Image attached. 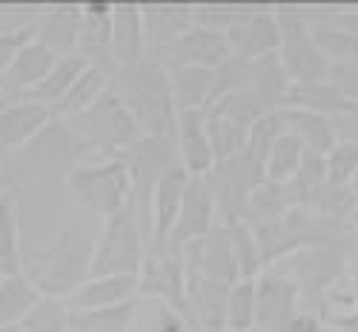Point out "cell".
Segmentation results:
<instances>
[{"instance_id": "obj_1", "label": "cell", "mask_w": 358, "mask_h": 332, "mask_svg": "<svg viewBox=\"0 0 358 332\" xmlns=\"http://www.w3.org/2000/svg\"><path fill=\"white\" fill-rule=\"evenodd\" d=\"M109 86L132 112L141 135L175 138L178 109L169 89V72L152 55H146L138 64L117 66Z\"/></svg>"}, {"instance_id": "obj_2", "label": "cell", "mask_w": 358, "mask_h": 332, "mask_svg": "<svg viewBox=\"0 0 358 332\" xmlns=\"http://www.w3.org/2000/svg\"><path fill=\"white\" fill-rule=\"evenodd\" d=\"M89 258H92V244L64 229L43 250L23 255V273L43 295L66 298L89 278Z\"/></svg>"}, {"instance_id": "obj_3", "label": "cell", "mask_w": 358, "mask_h": 332, "mask_svg": "<svg viewBox=\"0 0 358 332\" xmlns=\"http://www.w3.org/2000/svg\"><path fill=\"white\" fill-rule=\"evenodd\" d=\"M64 180L69 195L101 221L129 209L132 175L121 158H86L75 164Z\"/></svg>"}, {"instance_id": "obj_4", "label": "cell", "mask_w": 358, "mask_h": 332, "mask_svg": "<svg viewBox=\"0 0 358 332\" xmlns=\"http://www.w3.org/2000/svg\"><path fill=\"white\" fill-rule=\"evenodd\" d=\"M347 264H350V250L336 244H315V247H304L292 252L275 266H281L298 287L301 310L324 318L330 312L333 287L347 275Z\"/></svg>"}, {"instance_id": "obj_5", "label": "cell", "mask_w": 358, "mask_h": 332, "mask_svg": "<svg viewBox=\"0 0 358 332\" xmlns=\"http://www.w3.org/2000/svg\"><path fill=\"white\" fill-rule=\"evenodd\" d=\"M66 124L89 149V158H117L141 138L132 112L112 92V86L86 112L75 115Z\"/></svg>"}, {"instance_id": "obj_6", "label": "cell", "mask_w": 358, "mask_h": 332, "mask_svg": "<svg viewBox=\"0 0 358 332\" xmlns=\"http://www.w3.org/2000/svg\"><path fill=\"white\" fill-rule=\"evenodd\" d=\"M146 258V232L132 215V209H121L106 218L101 235L92 244L89 275H138Z\"/></svg>"}, {"instance_id": "obj_7", "label": "cell", "mask_w": 358, "mask_h": 332, "mask_svg": "<svg viewBox=\"0 0 358 332\" xmlns=\"http://www.w3.org/2000/svg\"><path fill=\"white\" fill-rule=\"evenodd\" d=\"M275 12H278V26H281L278 60H281L289 83L330 80L333 64L321 55L304 9L301 6H275Z\"/></svg>"}, {"instance_id": "obj_8", "label": "cell", "mask_w": 358, "mask_h": 332, "mask_svg": "<svg viewBox=\"0 0 358 332\" xmlns=\"http://www.w3.org/2000/svg\"><path fill=\"white\" fill-rule=\"evenodd\" d=\"M203 178L215 198L218 224H232V221H244L250 195L266 180V172H264V161H258L252 152L244 149L235 158L218 161Z\"/></svg>"}, {"instance_id": "obj_9", "label": "cell", "mask_w": 358, "mask_h": 332, "mask_svg": "<svg viewBox=\"0 0 358 332\" xmlns=\"http://www.w3.org/2000/svg\"><path fill=\"white\" fill-rule=\"evenodd\" d=\"M301 312L298 287L281 266H270L255 278V332H287Z\"/></svg>"}, {"instance_id": "obj_10", "label": "cell", "mask_w": 358, "mask_h": 332, "mask_svg": "<svg viewBox=\"0 0 358 332\" xmlns=\"http://www.w3.org/2000/svg\"><path fill=\"white\" fill-rule=\"evenodd\" d=\"M184 287H187V269L181 252L172 250H146L143 266L138 273V295L146 301H161L178 310L187 321V301H184ZM192 324V321H189Z\"/></svg>"}, {"instance_id": "obj_11", "label": "cell", "mask_w": 358, "mask_h": 332, "mask_svg": "<svg viewBox=\"0 0 358 332\" xmlns=\"http://www.w3.org/2000/svg\"><path fill=\"white\" fill-rule=\"evenodd\" d=\"M229 57V43H227V32H215V29L206 26H195L178 38L175 43H169L166 49H161L155 55V60L166 69H184V66H203V69H215Z\"/></svg>"}, {"instance_id": "obj_12", "label": "cell", "mask_w": 358, "mask_h": 332, "mask_svg": "<svg viewBox=\"0 0 358 332\" xmlns=\"http://www.w3.org/2000/svg\"><path fill=\"white\" fill-rule=\"evenodd\" d=\"M184 269L198 273L203 278H213L218 284H235L241 281V269H238L235 252H232V240L227 224H215L203 238L192 240L189 247L181 250Z\"/></svg>"}, {"instance_id": "obj_13", "label": "cell", "mask_w": 358, "mask_h": 332, "mask_svg": "<svg viewBox=\"0 0 358 332\" xmlns=\"http://www.w3.org/2000/svg\"><path fill=\"white\" fill-rule=\"evenodd\" d=\"M189 184V172L175 164L169 166L149 195V229H146V250H166L169 244V232L178 221L184 203V192Z\"/></svg>"}, {"instance_id": "obj_14", "label": "cell", "mask_w": 358, "mask_h": 332, "mask_svg": "<svg viewBox=\"0 0 358 332\" xmlns=\"http://www.w3.org/2000/svg\"><path fill=\"white\" fill-rule=\"evenodd\" d=\"M227 43H229V52L232 55H241L247 60L275 55L278 46H281V26H278L275 6L255 3L227 32Z\"/></svg>"}, {"instance_id": "obj_15", "label": "cell", "mask_w": 358, "mask_h": 332, "mask_svg": "<svg viewBox=\"0 0 358 332\" xmlns=\"http://www.w3.org/2000/svg\"><path fill=\"white\" fill-rule=\"evenodd\" d=\"M215 198L213 189L206 184V178H192L189 175V184L184 192V203H181V212H178V221L169 232V244L166 250L172 252H181L184 247H189L192 240L203 238L215 226Z\"/></svg>"}, {"instance_id": "obj_16", "label": "cell", "mask_w": 358, "mask_h": 332, "mask_svg": "<svg viewBox=\"0 0 358 332\" xmlns=\"http://www.w3.org/2000/svg\"><path fill=\"white\" fill-rule=\"evenodd\" d=\"M227 295L229 284H218L187 269V315L198 332H227Z\"/></svg>"}, {"instance_id": "obj_17", "label": "cell", "mask_w": 358, "mask_h": 332, "mask_svg": "<svg viewBox=\"0 0 358 332\" xmlns=\"http://www.w3.org/2000/svg\"><path fill=\"white\" fill-rule=\"evenodd\" d=\"M112 3L106 0H92L83 3V20H80V38H78V55L92 66H101L109 75H115L112 60Z\"/></svg>"}, {"instance_id": "obj_18", "label": "cell", "mask_w": 358, "mask_h": 332, "mask_svg": "<svg viewBox=\"0 0 358 332\" xmlns=\"http://www.w3.org/2000/svg\"><path fill=\"white\" fill-rule=\"evenodd\" d=\"M175 146L181 166L192 178H203L215 166L213 146H210V132H206V112L203 109H184L178 112L175 120Z\"/></svg>"}, {"instance_id": "obj_19", "label": "cell", "mask_w": 358, "mask_h": 332, "mask_svg": "<svg viewBox=\"0 0 358 332\" xmlns=\"http://www.w3.org/2000/svg\"><path fill=\"white\" fill-rule=\"evenodd\" d=\"M52 120L49 106L20 98L6 112H0V155L20 152L32 143Z\"/></svg>"}, {"instance_id": "obj_20", "label": "cell", "mask_w": 358, "mask_h": 332, "mask_svg": "<svg viewBox=\"0 0 358 332\" xmlns=\"http://www.w3.org/2000/svg\"><path fill=\"white\" fill-rule=\"evenodd\" d=\"M80 20H83V3H57L38 12L32 20L35 41H41L55 55H78V38H80Z\"/></svg>"}, {"instance_id": "obj_21", "label": "cell", "mask_w": 358, "mask_h": 332, "mask_svg": "<svg viewBox=\"0 0 358 332\" xmlns=\"http://www.w3.org/2000/svg\"><path fill=\"white\" fill-rule=\"evenodd\" d=\"M112 60L117 66H129L143 60L146 32H143V12L138 3H112Z\"/></svg>"}, {"instance_id": "obj_22", "label": "cell", "mask_w": 358, "mask_h": 332, "mask_svg": "<svg viewBox=\"0 0 358 332\" xmlns=\"http://www.w3.org/2000/svg\"><path fill=\"white\" fill-rule=\"evenodd\" d=\"M138 295V275H89L78 289H72L64 304L72 312L80 310H98L129 301Z\"/></svg>"}, {"instance_id": "obj_23", "label": "cell", "mask_w": 358, "mask_h": 332, "mask_svg": "<svg viewBox=\"0 0 358 332\" xmlns=\"http://www.w3.org/2000/svg\"><path fill=\"white\" fill-rule=\"evenodd\" d=\"M281 106H295V109H307L318 112L324 117H344L358 112V103H352L333 80H307V83H289L284 103Z\"/></svg>"}, {"instance_id": "obj_24", "label": "cell", "mask_w": 358, "mask_h": 332, "mask_svg": "<svg viewBox=\"0 0 358 332\" xmlns=\"http://www.w3.org/2000/svg\"><path fill=\"white\" fill-rule=\"evenodd\" d=\"M57 57L61 55H55L52 49H46L41 41H29L17 55L15 60L9 64V69L3 72V83L9 86V92L12 95H20L26 98L32 89L52 72V66L57 64Z\"/></svg>"}, {"instance_id": "obj_25", "label": "cell", "mask_w": 358, "mask_h": 332, "mask_svg": "<svg viewBox=\"0 0 358 332\" xmlns=\"http://www.w3.org/2000/svg\"><path fill=\"white\" fill-rule=\"evenodd\" d=\"M141 12H143L146 52L152 57L169 43H175L195 23L192 6H141Z\"/></svg>"}, {"instance_id": "obj_26", "label": "cell", "mask_w": 358, "mask_h": 332, "mask_svg": "<svg viewBox=\"0 0 358 332\" xmlns=\"http://www.w3.org/2000/svg\"><path fill=\"white\" fill-rule=\"evenodd\" d=\"M141 307H143V298L135 295L112 307L72 312L69 332H132L141 318Z\"/></svg>"}, {"instance_id": "obj_27", "label": "cell", "mask_w": 358, "mask_h": 332, "mask_svg": "<svg viewBox=\"0 0 358 332\" xmlns=\"http://www.w3.org/2000/svg\"><path fill=\"white\" fill-rule=\"evenodd\" d=\"M281 109L287 117V129L301 140L304 149H310V152L327 155L338 143L333 117H324V115L307 112V109H295V106H281Z\"/></svg>"}, {"instance_id": "obj_28", "label": "cell", "mask_w": 358, "mask_h": 332, "mask_svg": "<svg viewBox=\"0 0 358 332\" xmlns=\"http://www.w3.org/2000/svg\"><path fill=\"white\" fill-rule=\"evenodd\" d=\"M106 89H109V75H106L101 66L89 64V66L78 75V80L69 86V92L52 106V117H57V120H72L75 115H80V112H86L89 106H92V103L106 92Z\"/></svg>"}, {"instance_id": "obj_29", "label": "cell", "mask_w": 358, "mask_h": 332, "mask_svg": "<svg viewBox=\"0 0 358 332\" xmlns=\"http://www.w3.org/2000/svg\"><path fill=\"white\" fill-rule=\"evenodd\" d=\"M169 89H172V101L175 109H203L210 106L213 98V69L203 66H184L169 72Z\"/></svg>"}, {"instance_id": "obj_30", "label": "cell", "mask_w": 358, "mask_h": 332, "mask_svg": "<svg viewBox=\"0 0 358 332\" xmlns=\"http://www.w3.org/2000/svg\"><path fill=\"white\" fill-rule=\"evenodd\" d=\"M281 103H275L273 98H266L261 92H252V89H238V92H229L224 98H218L215 103L206 106V115H218V117H229L241 127H252L258 117H264L266 112L278 109Z\"/></svg>"}, {"instance_id": "obj_31", "label": "cell", "mask_w": 358, "mask_h": 332, "mask_svg": "<svg viewBox=\"0 0 358 332\" xmlns=\"http://www.w3.org/2000/svg\"><path fill=\"white\" fill-rule=\"evenodd\" d=\"M41 298H43V292L29 281L26 273L3 275L0 278V326L20 324L26 318V312L32 310Z\"/></svg>"}, {"instance_id": "obj_32", "label": "cell", "mask_w": 358, "mask_h": 332, "mask_svg": "<svg viewBox=\"0 0 358 332\" xmlns=\"http://www.w3.org/2000/svg\"><path fill=\"white\" fill-rule=\"evenodd\" d=\"M292 206V198L287 192V184H275V180H264V184L250 195V203H247V212H244V221L258 229V226H266V224H275L281 221Z\"/></svg>"}, {"instance_id": "obj_33", "label": "cell", "mask_w": 358, "mask_h": 332, "mask_svg": "<svg viewBox=\"0 0 358 332\" xmlns=\"http://www.w3.org/2000/svg\"><path fill=\"white\" fill-rule=\"evenodd\" d=\"M86 66H89V64H86L80 55H64V57H57V64L52 66V72H49L26 98L49 106V112H52V106L69 92V86L78 80V75H80Z\"/></svg>"}, {"instance_id": "obj_34", "label": "cell", "mask_w": 358, "mask_h": 332, "mask_svg": "<svg viewBox=\"0 0 358 332\" xmlns=\"http://www.w3.org/2000/svg\"><path fill=\"white\" fill-rule=\"evenodd\" d=\"M0 273H3V275L23 273L20 221H17L15 198L9 192L0 198Z\"/></svg>"}, {"instance_id": "obj_35", "label": "cell", "mask_w": 358, "mask_h": 332, "mask_svg": "<svg viewBox=\"0 0 358 332\" xmlns=\"http://www.w3.org/2000/svg\"><path fill=\"white\" fill-rule=\"evenodd\" d=\"M301 158H304V143L287 129V132L270 146V152H266V161H264L266 180L287 184V180L298 172V164H301Z\"/></svg>"}, {"instance_id": "obj_36", "label": "cell", "mask_w": 358, "mask_h": 332, "mask_svg": "<svg viewBox=\"0 0 358 332\" xmlns=\"http://www.w3.org/2000/svg\"><path fill=\"white\" fill-rule=\"evenodd\" d=\"M227 332H255V278H241L229 287Z\"/></svg>"}, {"instance_id": "obj_37", "label": "cell", "mask_w": 358, "mask_h": 332, "mask_svg": "<svg viewBox=\"0 0 358 332\" xmlns=\"http://www.w3.org/2000/svg\"><path fill=\"white\" fill-rule=\"evenodd\" d=\"M206 132H210V146H213L215 164L227 161V158H235L238 152H244L247 149L250 129L241 127V124H235V120H229V117L206 115Z\"/></svg>"}, {"instance_id": "obj_38", "label": "cell", "mask_w": 358, "mask_h": 332, "mask_svg": "<svg viewBox=\"0 0 358 332\" xmlns=\"http://www.w3.org/2000/svg\"><path fill=\"white\" fill-rule=\"evenodd\" d=\"M69 324H72V310L64 304V298H52V295H43L20 321L26 332H69Z\"/></svg>"}, {"instance_id": "obj_39", "label": "cell", "mask_w": 358, "mask_h": 332, "mask_svg": "<svg viewBox=\"0 0 358 332\" xmlns=\"http://www.w3.org/2000/svg\"><path fill=\"white\" fill-rule=\"evenodd\" d=\"M227 229H229L232 252H235L238 269H241V278H258L264 273V261H261L255 229L247 221H232V224H227Z\"/></svg>"}, {"instance_id": "obj_40", "label": "cell", "mask_w": 358, "mask_h": 332, "mask_svg": "<svg viewBox=\"0 0 358 332\" xmlns=\"http://www.w3.org/2000/svg\"><path fill=\"white\" fill-rule=\"evenodd\" d=\"M287 132V117H284V109H273L266 112L264 117H258L255 124L250 127V135H247V152H252L258 161H266V152L270 146Z\"/></svg>"}, {"instance_id": "obj_41", "label": "cell", "mask_w": 358, "mask_h": 332, "mask_svg": "<svg viewBox=\"0 0 358 332\" xmlns=\"http://www.w3.org/2000/svg\"><path fill=\"white\" fill-rule=\"evenodd\" d=\"M250 9H252L250 3H232V6L206 3V6H192V20H195V26L215 29V32H229Z\"/></svg>"}, {"instance_id": "obj_42", "label": "cell", "mask_w": 358, "mask_h": 332, "mask_svg": "<svg viewBox=\"0 0 358 332\" xmlns=\"http://www.w3.org/2000/svg\"><path fill=\"white\" fill-rule=\"evenodd\" d=\"M324 161H327V180H330V184H350L358 172V143L338 140L330 152L324 155Z\"/></svg>"}, {"instance_id": "obj_43", "label": "cell", "mask_w": 358, "mask_h": 332, "mask_svg": "<svg viewBox=\"0 0 358 332\" xmlns=\"http://www.w3.org/2000/svg\"><path fill=\"white\" fill-rule=\"evenodd\" d=\"M143 332H198V329L181 312H178V310H172L169 304H161V301H149V318L143 324Z\"/></svg>"}, {"instance_id": "obj_44", "label": "cell", "mask_w": 358, "mask_h": 332, "mask_svg": "<svg viewBox=\"0 0 358 332\" xmlns=\"http://www.w3.org/2000/svg\"><path fill=\"white\" fill-rule=\"evenodd\" d=\"M330 80L341 89V92L358 103V57L355 60H344V64H333V75Z\"/></svg>"}, {"instance_id": "obj_45", "label": "cell", "mask_w": 358, "mask_h": 332, "mask_svg": "<svg viewBox=\"0 0 358 332\" xmlns=\"http://www.w3.org/2000/svg\"><path fill=\"white\" fill-rule=\"evenodd\" d=\"M330 326H336L338 332H358V307H347V310H333L324 318Z\"/></svg>"}, {"instance_id": "obj_46", "label": "cell", "mask_w": 358, "mask_h": 332, "mask_svg": "<svg viewBox=\"0 0 358 332\" xmlns=\"http://www.w3.org/2000/svg\"><path fill=\"white\" fill-rule=\"evenodd\" d=\"M347 284H350L352 307H358V247L350 252V264H347Z\"/></svg>"}, {"instance_id": "obj_47", "label": "cell", "mask_w": 358, "mask_h": 332, "mask_svg": "<svg viewBox=\"0 0 358 332\" xmlns=\"http://www.w3.org/2000/svg\"><path fill=\"white\" fill-rule=\"evenodd\" d=\"M15 101H12V92H9V86L3 83V78H0V112H6L9 106H12Z\"/></svg>"}, {"instance_id": "obj_48", "label": "cell", "mask_w": 358, "mask_h": 332, "mask_svg": "<svg viewBox=\"0 0 358 332\" xmlns=\"http://www.w3.org/2000/svg\"><path fill=\"white\" fill-rule=\"evenodd\" d=\"M0 332H26L20 324H6V326H0Z\"/></svg>"}, {"instance_id": "obj_49", "label": "cell", "mask_w": 358, "mask_h": 332, "mask_svg": "<svg viewBox=\"0 0 358 332\" xmlns=\"http://www.w3.org/2000/svg\"><path fill=\"white\" fill-rule=\"evenodd\" d=\"M9 192V178H0V198Z\"/></svg>"}, {"instance_id": "obj_50", "label": "cell", "mask_w": 358, "mask_h": 332, "mask_svg": "<svg viewBox=\"0 0 358 332\" xmlns=\"http://www.w3.org/2000/svg\"><path fill=\"white\" fill-rule=\"evenodd\" d=\"M350 226H352V235H358V206H355V212H352V221H350Z\"/></svg>"}, {"instance_id": "obj_51", "label": "cell", "mask_w": 358, "mask_h": 332, "mask_svg": "<svg viewBox=\"0 0 358 332\" xmlns=\"http://www.w3.org/2000/svg\"><path fill=\"white\" fill-rule=\"evenodd\" d=\"M318 332H338V329H336V326H330V324H327V321H324V324H321V329H318Z\"/></svg>"}, {"instance_id": "obj_52", "label": "cell", "mask_w": 358, "mask_h": 332, "mask_svg": "<svg viewBox=\"0 0 358 332\" xmlns=\"http://www.w3.org/2000/svg\"><path fill=\"white\" fill-rule=\"evenodd\" d=\"M350 187H352V192H355V195H358V172H355V178H352V180H350Z\"/></svg>"}, {"instance_id": "obj_53", "label": "cell", "mask_w": 358, "mask_h": 332, "mask_svg": "<svg viewBox=\"0 0 358 332\" xmlns=\"http://www.w3.org/2000/svg\"><path fill=\"white\" fill-rule=\"evenodd\" d=\"M0 278H3V273H0Z\"/></svg>"}, {"instance_id": "obj_54", "label": "cell", "mask_w": 358, "mask_h": 332, "mask_svg": "<svg viewBox=\"0 0 358 332\" xmlns=\"http://www.w3.org/2000/svg\"><path fill=\"white\" fill-rule=\"evenodd\" d=\"M0 178H3V175H0Z\"/></svg>"}]
</instances>
